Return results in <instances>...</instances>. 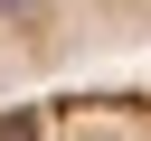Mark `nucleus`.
<instances>
[{
  "label": "nucleus",
  "mask_w": 151,
  "mask_h": 141,
  "mask_svg": "<svg viewBox=\"0 0 151 141\" xmlns=\"http://www.w3.org/2000/svg\"><path fill=\"white\" fill-rule=\"evenodd\" d=\"M38 9H47V0H0V19H38Z\"/></svg>",
  "instance_id": "obj_1"
}]
</instances>
